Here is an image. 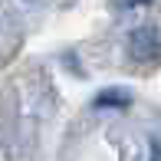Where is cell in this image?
I'll use <instances>...</instances> for the list:
<instances>
[{"instance_id": "cell-1", "label": "cell", "mask_w": 161, "mask_h": 161, "mask_svg": "<svg viewBox=\"0 0 161 161\" xmlns=\"http://www.w3.org/2000/svg\"><path fill=\"white\" fill-rule=\"evenodd\" d=\"M158 49H161V43H158V36L151 33V30H142V33L131 36V56H135V59L158 56Z\"/></svg>"}, {"instance_id": "cell-3", "label": "cell", "mask_w": 161, "mask_h": 161, "mask_svg": "<svg viewBox=\"0 0 161 161\" xmlns=\"http://www.w3.org/2000/svg\"><path fill=\"white\" fill-rule=\"evenodd\" d=\"M125 3H131V7H138V3H148V0H125Z\"/></svg>"}, {"instance_id": "cell-2", "label": "cell", "mask_w": 161, "mask_h": 161, "mask_svg": "<svg viewBox=\"0 0 161 161\" xmlns=\"http://www.w3.org/2000/svg\"><path fill=\"white\" fill-rule=\"evenodd\" d=\"M131 102V92L125 89H105L96 96V108H105V105H128Z\"/></svg>"}]
</instances>
